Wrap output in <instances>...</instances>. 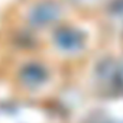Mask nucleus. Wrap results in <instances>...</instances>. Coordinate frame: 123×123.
Returning a JSON list of instances; mask_svg holds the SVG:
<instances>
[{
	"label": "nucleus",
	"instance_id": "obj_1",
	"mask_svg": "<svg viewBox=\"0 0 123 123\" xmlns=\"http://www.w3.org/2000/svg\"><path fill=\"white\" fill-rule=\"evenodd\" d=\"M33 15H35V20H41V22L52 20V18L56 15V9L55 6H51V5H42L33 10Z\"/></svg>",
	"mask_w": 123,
	"mask_h": 123
},
{
	"label": "nucleus",
	"instance_id": "obj_2",
	"mask_svg": "<svg viewBox=\"0 0 123 123\" xmlns=\"http://www.w3.org/2000/svg\"><path fill=\"white\" fill-rule=\"evenodd\" d=\"M59 41H61V42H65V43H68L70 46L74 43V38H73V36H70V32H68V31H65V32H62V33H61V36H59Z\"/></svg>",
	"mask_w": 123,
	"mask_h": 123
}]
</instances>
